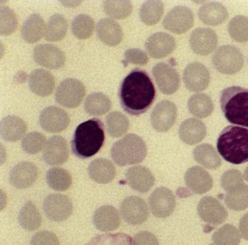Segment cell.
Returning a JSON list of instances; mask_svg holds the SVG:
<instances>
[{"mask_svg": "<svg viewBox=\"0 0 248 245\" xmlns=\"http://www.w3.org/2000/svg\"><path fill=\"white\" fill-rule=\"evenodd\" d=\"M120 104L126 113L140 115L146 113L156 97V90L149 74L134 69L122 81L119 91Z\"/></svg>", "mask_w": 248, "mask_h": 245, "instance_id": "obj_1", "label": "cell"}, {"mask_svg": "<svg viewBox=\"0 0 248 245\" xmlns=\"http://www.w3.org/2000/svg\"><path fill=\"white\" fill-rule=\"evenodd\" d=\"M105 141L104 126L101 120L92 118L79 124L71 144L78 158L87 159L99 152Z\"/></svg>", "mask_w": 248, "mask_h": 245, "instance_id": "obj_2", "label": "cell"}, {"mask_svg": "<svg viewBox=\"0 0 248 245\" xmlns=\"http://www.w3.org/2000/svg\"><path fill=\"white\" fill-rule=\"evenodd\" d=\"M217 149L230 163L240 165L248 162V129L236 126L225 128L217 138Z\"/></svg>", "mask_w": 248, "mask_h": 245, "instance_id": "obj_3", "label": "cell"}, {"mask_svg": "<svg viewBox=\"0 0 248 245\" xmlns=\"http://www.w3.org/2000/svg\"><path fill=\"white\" fill-rule=\"evenodd\" d=\"M220 108L229 123L248 128V89L231 86L222 91Z\"/></svg>", "mask_w": 248, "mask_h": 245, "instance_id": "obj_4", "label": "cell"}, {"mask_svg": "<svg viewBox=\"0 0 248 245\" xmlns=\"http://www.w3.org/2000/svg\"><path fill=\"white\" fill-rule=\"evenodd\" d=\"M147 155V147L141 137L130 133L113 144L111 156L120 166L135 165L143 162Z\"/></svg>", "mask_w": 248, "mask_h": 245, "instance_id": "obj_5", "label": "cell"}, {"mask_svg": "<svg viewBox=\"0 0 248 245\" xmlns=\"http://www.w3.org/2000/svg\"><path fill=\"white\" fill-rule=\"evenodd\" d=\"M212 62L219 72L225 75H233L242 69L244 57L242 52L232 45L220 46L213 55Z\"/></svg>", "mask_w": 248, "mask_h": 245, "instance_id": "obj_6", "label": "cell"}, {"mask_svg": "<svg viewBox=\"0 0 248 245\" xmlns=\"http://www.w3.org/2000/svg\"><path fill=\"white\" fill-rule=\"evenodd\" d=\"M85 86L79 80L66 78L59 86L56 93V100L66 108H75L82 103L85 96Z\"/></svg>", "mask_w": 248, "mask_h": 245, "instance_id": "obj_7", "label": "cell"}, {"mask_svg": "<svg viewBox=\"0 0 248 245\" xmlns=\"http://www.w3.org/2000/svg\"><path fill=\"white\" fill-rule=\"evenodd\" d=\"M194 23V13L186 6L173 7L163 20L164 28L175 34L186 33L193 27Z\"/></svg>", "mask_w": 248, "mask_h": 245, "instance_id": "obj_8", "label": "cell"}, {"mask_svg": "<svg viewBox=\"0 0 248 245\" xmlns=\"http://www.w3.org/2000/svg\"><path fill=\"white\" fill-rule=\"evenodd\" d=\"M45 214L47 218L56 222L67 220L73 212L72 200L66 195L52 194L45 199L43 204Z\"/></svg>", "mask_w": 248, "mask_h": 245, "instance_id": "obj_9", "label": "cell"}, {"mask_svg": "<svg viewBox=\"0 0 248 245\" xmlns=\"http://www.w3.org/2000/svg\"><path fill=\"white\" fill-rule=\"evenodd\" d=\"M176 105L169 100H162L156 104L151 114L152 127L157 132H166L173 126L177 118Z\"/></svg>", "mask_w": 248, "mask_h": 245, "instance_id": "obj_10", "label": "cell"}, {"mask_svg": "<svg viewBox=\"0 0 248 245\" xmlns=\"http://www.w3.org/2000/svg\"><path fill=\"white\" fill-rule=\"evenodd\" d=\"M120 213L124 221L133 226L142 224L149 217L146 202L137 196L126 197L120 206Z\"/></svg>", "mask_w": 248, "mask_h": 245, "instance_id": "obj_11", "label": "cell"}, {"mask_svg": "<svg viewBox=\"0 0 248 245\" xmlns=\"http://www.w3.org/2000/svg\"><path fill=\"white\" fill-rule=\"evenodd\" d=\"M197 213L201 220L208 224L217 226L222 224L228 217V212L220 201L207 196L199 202Z\"/></svg>", "mask_w": 248, "mask_h": 245, "instance_id": "obj_12", "label": "cell"}, {"mask_svg": "<svg viewBox=\"0 0 248 245\" xmlns=\"http://www.w3.org/2000/svg\"><path fill=\"white\" fill-rule=\"evenodd\" d=\"M149 207L154 216L167 217L173 213L176 202L173 193L166 187H159L149 198Z\"/></svg>", "mask_w": 248, "mask_h": 245, "instance_id": "obj_13", "label": "cell"}, {"mask_svg": "<svg viewBox=\"0 0 248 245\" xmlns=\"http://www.w3.org/2000/svg\"><path fill=\"white\" fill-rule=\"evenodd\" d=\"M154 78L161 92L170 95L179 88V74L175 68L165 62L156 64L152 69Z\"/></svg>", "mask_w": 248, "mask_h": 245, "instance_id": "obj_14", "label": "cell"}, {"mask_svg": "<svg viewBox=\"0 0 248 245\" xmlns=\"http://www.w3.org/2000/svg\"><path fill=\"white\" fill-rule=\"evenodd\" d=\"M183 79L187 89L192 92H200L208 87L210 72L203 64L191 62L184 69Z\"/></svg>", "mask_w": 248, "mask_h": 245, "instance_id": "obj_15", "label": "cell"}, {"mask_svg": "<svg viewBox=\"0 0 248 245\" xmlns=\"http://www.w3.org/2000/svg\"><path fill=\"white\" fill-rule=\"evenodd\" d=\"M34 60L38 65L48 69H59L64 65L66 55L57 46L50 43L40 44L34 48L33 52Z\"/></svg>", "mask_w": 248, "mask_h": 245, "instance_id": "obj_16", "label": "cell"}, {"mask_svg": "<svg viewBox=\"0 0 248 245\" xmlns=\"http://www.w3.org/2000/svg\"><path fill=\"white\" fill-rule=\"evenodd\" d=\"M70 118L66 111L56 106L46 107L40 113V124L49 133H60L67 129Z\"/></svg>", "mask_w": 248, "mask_h": 245, "instance_id": "obj_17", "label": "cell"}, {"mask_svg": "<svg viewBox=\"0 0 248 245\" xmlns=\"http://www.w3.org/2000/svg\"><path fill=\"white\" fill-rule=\"evenodd\" d=\"M189 45L194 53L207 56L217 47V34L210 28H198L191 33Z\"/></svg>", "mask_w": 248, "mask_h": 245, "instance_id": "obj_18", "label": "cell"}, {"mask_svg": "<svg viewBox=\"0 0 248 245\" xmlns=\"http://www.w3.org/2000/svg\"><path fill=\"white\" fill-rule=\"evenodd\" d=\"M69 149L66 139L61 136L50 137L43 151L45 162L50 165H63L69 159Z\"/></svg>", "mask_w": 248, "mask_h": 245, "instance_id": "obj_19", "label": "cell"}, {"mask_svg": "<svg viewBox=\"0 0 248 245\" xmlns=\"http://www.w3.org/2000/svg\"><path fill=\"white\" fill-rule=\"evenodd\" d=\"M145 46L151 57L155 59H162L175 50L176 43L171 35L164 32H156L148 38Z\"/></svg>", "mask_w": 248, "mask_h": 245, "instance_id": "obj_20", "label": "cell"}, {"mask_svg": "<svg viewBox=\"0 0 248 245\" xmlns=\"http://www.w3.org/2000/svg\"><path fill=\"white\" fill-rule=\"evenodd\" d=\"M38 169L31 162H21L16 165L10 172V182L14 187L24 189L31 187L37 181Z\"/></svg>", "mask_w": 248, "mask_h": 245, "instance_id": "obj_21", "label": "cell"}, {"mask_svg": "<svg viewBox=\"0 0 248 245\" xmlns=\"http://www.w3.org/2000/svg\"><path fill=\"white\" fill-rule=\"evenodd\" d=\"M184 180L190 191L196 194L208 192L213 186L210 174L200 166H193L187 170Z\"/></svg>", "mask_w": 248, "mask_h": 245, "instance_id": "obj_22", "label": "cell"}, {"mask_svg": "<svg viewBox=\"0 0 248 245\" xmlns=\"http://www.w3.org/2000/svg\"><path fill=\"white\" fill-rule=\"evenodd\" d=\"M126 180L128 185L140 193L149 191L155 185V178L150 170L143 165H136L127 170Z\"/></svg>", "mask_w": 248, "mask_h": 245, "instance_id": "obj_23", "label": "cell"}, {"mask_svg": "<svg viewBox=\"0 0 248 245\" xmlns=\"http://www.w3.org/2000/svg\"><path fill=\"white\" fill-rule=\"evenodd\" d=\"M29 86L36 95L45 97L50 96L56 86V81L51 72L44 69L32 71L29 79Z\"/></svg>", "mask_w": 248, "mask_h": 245, "instance_id": "obj_24", "label": "cell"}, {"mask_svg": "<svg viewBox=\"0 0 248 245\" xmlns=\"http://www.w3.org/2000/svg\"><path fill=\"white\" fill-rule=\"evenodd\" d=\"M180 139L188 145L200 143L205 138L207 129L205 125L200 120L188 118L182 122L178 130Z\"/></svg>", "mask_w": 248, "mask_h": 245, "instance_id": "obj_25", "label": "cell"}, {"mask_svg": "<svg viewBox=\"0 0 248 245\" xmlns=\"http://www.w3.org/2000/svg\"><path fill=\"white\" fill-rule=\"evenodd\" d=\"M93 221L98 230L109 232L118 229L121 220L115 207L111 205H104L95 210L93 216Z\"/></svg>", "mask_w": 248, "mask_h": 245, "instance_id": "obj_26", "label": "cell"}, {"mask_svg": "<svg viewBox=\"0 0 248 245\" xmlns=\"http://www.w3.org/2000/svg\"><path fill=\"white\" fill-rule=\"evenodd\" d=\"M96 30L100 40L107 46H115L120 44L123 38L121 26L116 20L108 17L99 20Z\"/></svg>", "mask_w": 248, "mask_h": 245, "instance_id": "obj_27", "label": "cell"}, {"mask_svg": "<svg viewBox=\"0 0 248 245\" xmlns=\"http://www.w3.org/2000/svg\"><path fill=\"white\" fill-rule=\"evenodd\" d=\"M27 124L22 118L16 115L4 117L0 124V133L4 140L16 142L25 135Z\"/></svg>", "mask_w": 248, "mask_h": 245, "instance_id": "obj_28", "label": "cell"}, {"mask_svg": "<svg viewBox=\"0 0 248 245\" xmlns=\"http://www.w3.org/2000/svg\"><path fill=\"white\" fill-rule=\"evenodd\" d=\"M90 178L98 184H108L116 176V168L114 164L107 159L99 158L91 162L88 168Z\"/></svg>", "mask_w": 248, "mask_h": 245, "instance_id": "obj_29", "label": "cell"}, {"mask_svg": "<svg viewBox=\"0 0 248 245\" xmlns=\"http://www.w3.org/2000/svg\"><path fill=\"white\" fill-rule=\"evenodd\" d=\"M46 26L40 14L33 13L29 16L21 28V36L27 43L39 42L46 34Z\"/></svg>", "mask_w": 248, "mask_h": 245, "instance_id": "obj_30", "label": "cell"}, {"mask_svg": "<svg viewBox=\"0 0 248 245\" xmlns=\"http://www.w3.org/2000/svg\"><path fill=\"white\" fill-rule=\"evenodd\" d=\"M226 7L219 2H209L202 6L198 11L200 20L207 26H216L222 24L227 19Z\"/></svg>", "mask_w": 248, "mask_h": 245, "instance_id": "obj_31", "label": "cell"}, {"mask_svg": "<svg viewBox=\"0 0 248 245\" xmlns=\"http://www.w3.org/2000/svg\"><path fill=\"white\" fill-rule=\"evenodd\" d=\"M194 159L209 170H216L221 165V159L214 146L210 144H202L193 151Z\"/></svg>", "mask_w": 248, "mask_h": 245, "instance_id": "obj_32", "label": "cell"}, {"mask_svg": "<svg viewBox=\"0 0 248 245\" xmlns=\"http://www.w3.org/2000/svg\"><path fill=\"white\" fill-rule=\"evenodd\" d=\"M18 223L21 227L29 231L37 230L42 224V216L32 202L24 204L18 214Z\"/></svg>", "mask_w": 248, "mask_h": 245, "instance_id": "obj_33", "label": "cell"}, {"mask_svg": "<svg viewBox=\"0 0 248 245\" xmlns=\"http://www.w3.org/2000/svg\"><path fill=\"white\" fill-rule=\"evenodd\" d=\"M190 113L197 117L205 118L213 113L214 104L213 100L206 94H194L188 100Z\"/></svg>", "mask_w": 248, "mask_h": 245, "instance_id": "obj_34", "label": "cell"}, {"mask_svg": "<svg viewBox=\"0 0 248 245\" xmlns=\"http://www.w3.org/2000/svg\"><path fill=\"white\" fill-rule=\"evenodd\" d=\"M111 101L106 94L95 92L88 96L85 101V110L93 116H101L111 108Z\"/></svg>", "mask_w": 248, "mask_h": 245, "instance_id": "obj_35", "label": "cell"}, {"mask_svg": "<svg viewBox=\"0 0 248 245\" xmlns=\"http://www.w3.org/2000/svg\"><path fill=\"white\" fill-rule=\"evenodd\" d=\"M68 31V22L60 14H53L46 26L45 38L48 42H59L66 36Z\"/></svg>", "mask_w": 248, "mask_h": 245, "instance_id": "obj_36", "label": "cell"}, {"mask_svg": "<svg viewBox=\"0 0 248 245\" xmlns=\"http://www.w3.org/2000/svg\"><path fill=\"white\" fill-rule=\"evenodd\" d=\"M46 181L52 189L64 191L69 189L72 184L70 173L61 168H50L46 173Z\"/></svg>", "mask_w": 248, "mask_h": 245, "instance_id": "obj_37", "label": "cell"}, {"mask_svg": "<svg viewBox=\"0 0 248 245\" xmlns=\"http://www.w3.org/2000/svg\"><path fill=\"white\" fill-rule=\"evenodd\" d=\"M165 6L160 1H146L140 9V20L148 26H154L159 23L163 15Z\"/></svg>", "mask_w": 248, "mask_h": 245, "instance_id": "obj_38", "label": "cell"}, {"mask_svg": "<svg viewBox=\"0 0 248 245\" xmlns=\"http://www.w3.org/2000/svg\"><path fill=\"white\" fill-rule=\"evenodd\" d=\"M106 126L110 136L119 138L127 133L130 128V122L124 114L114 111L107 115Z\"/></svg>", "mask_w": 248, "mask_h": 245, "instance_id": "obj_39", "label": "cell"}, {"mask_svg": "<svg viewBox=\"0 0 248 245\" xmlns=\"http://www.w3.org/2000/svg\"><path fill=\"white\" fill-rule=\"evenodd\" d=\"M225 203L229 209L235 211L248 208V185L243 184L226 192Z\"/></svg>", "mask_w": 248, "mask_h": 245, "instance_id": "obj_40", "label": "cell"}, {"mask_svg": "<svg viewBox=\"0 0 248 245\" xmlns=\"http://www.w3.org/2000/svg\"><path fill=\"white\" fill-rule=\"evenodd\" d=\"M212 239L216 245H239L240 232L233 225L226 224L213 233Z\"/></svg>", "mask_w": 248, "mask_h": 245, "instance_id": "obj_41", "label": "cell"}, {"mask_svg": "<svg viewBox=\"0 0 248 245\" xmlns=\"http://www.w3.org/2000/svg\"><path fill=\"white\" fill-rule=\"evenodd\" d=\"M95 29V22L88 14H80L76 16L72 21V29L74 35L78 39H89Z\"/></svg>", "mask_w": 248, "mask_h": 245, "instance_id": "obj_42", "label": "cell"}, {"mask_svg": "<svg viewBox=\"0 0 248 245\" xmlns=\"http://www.w3.org/2000/svg\"><path fill=\"white\" fill-rule=\"evenodd\" d=\"M228 31L233 40L239 43L248 42V17L236 15L229 22Z\"/></svg>", "mask_w": 248, "mask_h": 245, "instance_id": "obj_43", "label": "cell"}, {"mask_svg": "<svg viewBox=\"0 0 248 245\" xmlns=\"http://www.w3.org/2000/svg\"><path fill=\"white\" fill-rule=\"evenodd\" d=\"M103 7L107 15L118 20L128 17L133 10V5L130 1H105L103 3Z\"/></svg>", "mask_w": 248, "mask_h": 245, "instance_id": "obj_44", "label": "cell"}, {"mask_svg": "<svg viewBox=\"0 0 248 245\" xmlns=\"http://www.w3.org/2000/svg\"><path fill=\"white\" fill-rule=\"evenodd\" d=\"M47 144L46 136L38 131H32L26 135L23 139L21 146L29 155H35L41 152Z\"/></svg>", "mask_w": 248, "mask_h": 245, "instance_id": "obj_45", "label": "cell"}, {"mask_svg": "<svg viewBox=\"0 0 248 245\" xmlns=\"http://www.w3.org/2000/svg\"><path fill=\"white\" fill-rule=\"evenodd\" d=\"M18 19L14 10L7 6L0 8V33L3 36L12 34L18 27Z\"/></svg>", "mask_w": 248, "mask_h": 245, "instance_id": "obj_46", "label": "cell"}, {"mask_svg": "<svg viewBox=\"0 0 248 245\" xmlns=\"http://www.w3.org/2000/svg\"><path fill=\"white\" fill-rule=\"evenodd\" d=\"M243 184V175L238 170H229L223 173L220 178V185L226 192L237 188Z\"/></svg>", "mask_w": 248, "mask_h": 245, "instance_id": "obj_47", "label": "cell"}, {"mask_svg": "<svg viewBox=\"0 0 248 245\" xmlns=\"http://www.w3.org/2000/svg\"><path fill=\"white\" fill-rule=\"evenodd\" d=\"M88 245H133L130 236L123 233L97 236Z\"/></svg>", "mask_w": 248, "mask_h": 245, "instance_id": "obj_48", "label": "cell"}, {"mask_svg": "<svg viewBox=\"0 0 248 245\" xmlns=\"http://www.w3.org/2000/svg\"><path fill=\"white\" fill-rule=\"evenodd\" d=\"M30 245H60V244L54 233L48 231H41L32 236Z\"/></svg>", "mask_w": 248, "mask_h": 245, "instance_id": "obj_49", "label": "cell"}, {"mask_svg": "<svg viewBox=\"0 0 248 245\" xmlns=\"http://www.w3.org/2000/svg\"><path fill=\"white\" fill-rule=\"evenodd\" d=\"M124 58L127 62L134 65H144L149 60V57L144 51L136 48L127 49L124 52Z\"/></svg>", "mask_w": 248, "mask_h": 245, "instance_id": "obj_50", "label": "cell"}, {"mask_svg": "<svg viewBox=\"0 0 248 245\" xmlns=\"http://www.w3.org/2000/svg\"><path fill=\"white\" fill-rule=\"evenodd\" d=\"M133 245H159L156 236L149 231H140L132 239Z\"/></svg>", "mask_w": 248, "mask_h": 245, "instance_id": "obj_51", "label": "cell"}, {"mask_svg": "<svg viewBox=\"0 0 248 245\" xmlns=\"http://www.w3.org/2000/svg\"><path fill=\"white\" fill-rule=\"evenodd\" d=\"M239 229L241 236L245 240L248 241V213L241 217L239 220Z\"/></svg>", "mask_w": 248, "mask_h": 245, "instance_id": "obj_52", "label": "cell"}, {"mask_svg": "<svg viewBox=\"0 0 248 245\" xmlns=\"http://www.w3.org/2000/svg\"><path fill=\"white\" fill-rule=\"evenodd\" d=\"M63 5L68 7H75L81 4V1H62Z\"/></svg>", "mask_w": 248, "mask_h": 245, "instance_id": "obj_53", "label": "cell"}, {"mask_svg": "<svg viewBox=\"0 0 248 245\" xmlns=\"http://www.w3.org/2000/svg\"><path fill=\"white\" fill-rule=\"evenodd\" d=\"M244 179H245V181L248 182V165L245 168V172H244Z\"/></svg>", "mask_w": 248, "mask_h": 245, "instance_id": "obj_54", "label": "cell"}, {"mask_svg": "<svg viewBox=\"0 0 248 245\" xmlns=\"http://www.w3.org/2000/svg\"><path fill=\"white\" fill-rule=\"evenodd\" d=\"M210 245H215V244H210Z\"/></svg>", "mask_w": 248, "mask_h": 245, "instance_id": "obj_55", "label": "cell"}]
</instances>
